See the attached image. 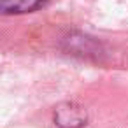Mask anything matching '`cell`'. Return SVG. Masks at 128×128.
<instances>
[{
	"instance_id": "2",
	"label": "cell",
	"mask_w": 128,
	"mask_h": 128,
	"mask_svg": "<svg viewBox=\"0 0 128 128\" xmlns=\"http://www.w3.org/2000/svg\"><path fill=\"white\" fill-rule=\"evenodd\" d=\"M46 0H0V9L4 14H23L37 9Z\"/></svg>"
},
{
	"instance_id": "1",
	"label": "cell",
	"mask_w": 128,
	"mask_h": 128,
	"mask_svg": "<svg viewBox=\"0 0 128 128\" xmlns=\"http://www.w3.org/2000/svg\"><path fill=\"white\" fill-rule=\"evenodd\" d=\"M86 110L74 102H65L54 110V124L60 128H81L86 124Z\"/></svg>"
}]
</instances>
